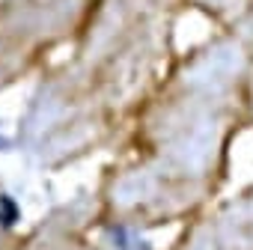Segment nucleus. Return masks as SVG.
Listing matches in <instances>:
<instances>
[{
	"instance_id": "3",
	"label": "nucleus",
	"mask_w": 253,
	"mask_h": 250,
	"mask_svg": "<svg viewBox=\"0 0 253 250\" xmlns=\"http://www.w3.org/2000/svg\"><path fill=\"white\" fill-rule=\"evenodd\" d=\"M18 206H15V200L12 197H6V194H0V226H12L15 220H18Z\"/></svg>"
},
{
	"instance_id": "1",
	"label": "nucleus",
	"mask_w": 253,
	"mask_h": 250,
	"mask_svg": "<svg viewBox=\"0 0 253 250\" xmlns=\"http://www.w3.org/2000/svg\"><path fill=\"white\" fill-rule=\"evenodd\" d=\"M188 6L206 12L226 36H235L244 45H253V0H185Z\"/></svg>"
},
{
	"instance_id": "2",
	"label": "nucleus",
	"mask_w": 253,
	"mask_h": 250,
	"mask_svg": "<svg viewBox=\"0 0 253 250\" xmlns=\"http://www.w3.org/2000/svg\"><path fill=\"white\" fill-rule=\"evenodd\" d=\"M110 238H113V247L116 250H149V244L143 238H137L128 226H113L110 229Z\"/></svg>"
}]
</instances>
